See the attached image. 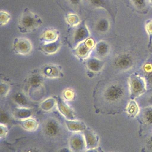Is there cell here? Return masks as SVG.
Listing matches in <instances>:
<instances>
[{
    "mask_svg": "<svg viewBox=\"0 0 152 152\" xmlns=\"http://www.w3.org/2000/svg\"><path fill=\"white\" fill-rule=\"evenodd\" d=\"M42 24L40 16L26 8L18 23V29L22 33H27L37 29Z\"/></svg>",
    "mask_w": 152,
    "mask_h": 152,
    "instance_id": "cell-1",
    "label": "cell"
},
{
    "mask_svg": "<svg viewBox=\"0 0 152 152\" xmlns=\"http://www.w3.org/2000/svg\"><path fill=\"white\" fill-rule=\"evenodd\" d=\"M128 87L130 99H135L147 91V85L144 77L133 73L128 78Z\"/></svg>",
    "mask_w": 152,
    "mask_h": 152,
    "instance_id": "cell-2",
    "label": "cell"
},
{
    "mask_svg": "<svg viewBox=\"0 0 152 152\" xmlns=\"http://www.w3.org/2000/svg\"><path fill=\"white\" fill-rule=\"evenodd\" d=\"M125 91V88L122 84L112 83L104 88L103 93V97L106 102L109 103L117 102L124 97Z\"/></svg>",
    "mask_w": 152,
    "mask_h": 152,
    "instance_id": "cell-3",
    "label": "cell"
},
{
    "mask_svg": "<svg viewBox=\"0 0 152 152\" xmlns=\"http://www.w3.org/2000/svg\"><path fill=\"white\" fill-rule=\"evenodd\" d=\"M70 43L72 48H75L80 43L90 37V33L84 21H81L78 25L74 26Z\"/></svg>",
    "mask_w": 152,
    "mask_h": 152,
    "instance_id": "cell-4",
    "label": "cell"
},
{
    "mask_svg": "<svg viewBox=\"0 0 152 152\" xmlns=\"http://www.w3.org/2000/svg\"><path fill=\"white\" fill-rule=\"evenodd\" d=\"M95 43L93 39L89 37L80 43L74 49V54L80 59H86L88 57L90 52L93 50Z\"/></svg>",
    "mask_w": 152,
    "mask_h": 152,
    "instance_id": "cell-5",
    "label": "cell"
},
{
    "mask_svg": "<svg viewBox=\"0 0 152 152\" xmlns=\"http://www.w3.org/2000/svg\"><path fill=\"white\" fill-rule=\"evenodd\" d=\"M134 64L133 58L128 53L121 54L113 61V65L115 68L121 71H127L131 68Z\"/></svg>",
    "mask_w": 152,
    "mask_h": 152,
    "instance_id": "cell-6",
    "label": "cell"
},
{
    "mask_svg": "<svg viewBox=\"0 0 152 152\" xmlns=\"http://www.w3.org/2000/svg\"><path fill=\"white\" fill-rule=\"evenodd\" d=\"M13 49L17 53L27 55L32 49V44L25 37H17L14 40Z\"/></svg>",
    "mask_w": 152,
    "mask_h": 152,
    "instance_id": "cell-7",
    "label": "cell"
},
{
    "mask_svg": "<svg viewBox=\"0 0 152 152\" xmlns=\"http://www.w3.org/2000/svg\"><path fill=\"white\" fill-rule=\"evenodd\" d=\"M61 129V124L55 118L48 119L44 124L43 132L46 135L49 137L57 136Z\"/></svg>",
    "mask_w": 152,
    "mask_h": 152,
    "instance_id": "cell-8",
    "label": "cell"
},
{
    "mask_svg": "<svg viewBox=\"0 0 152 152\" xmlns=\"http://www.w3.org/2000/svg\"><path fill=\"white\" fill-rule=\"evenodd\" d=\"M69 146L71 151H81L86 148V141L83 134L74 132L69 140Z\"/></svg>",
    "mask_w": 152,
    "mask_h": 152,
    "instance_id": "cell-9",
    "label": "cell"
},
{
    "mask_svg": "<svg viewBox=\"0 0 152 152\" xmlns=\"http://www.w3.org/2000/svg\"><path fill=\"white\" fill-rule=\"evenodd\" d=\"M83 132L86 141V149L92 150L97 148L99 142V138L97 135L88 128L84 129Z\"/></svg>",
    "mask_w": 152,
    "mask_h": 152,
    "instance_id": "cell-10",
    "label": "cell"
},
{
    "mask_svg": "<svg viewBox=\"0 0 152 152\" xmlns=\"http://www.w3.org/2000/svg\"><path fill=\"white\" fill-rule=\"evenodd\" d=\"M45 77L54 78L62 77L63 74L61 68L53 64H47L42 67L40 71Z\"/></svg>",
    "mask_w": 152,
    "mask_h": 152,
    "instance_id": "cell-11",
    "label": "cell"
},
{
    "mask_svg": "<svg viewBox=\"0 0 152 152\" xmlns=\"http://www.w3.org/2000/svg\"><path fill=\"white\" fill-rule=\"evenodd\" d=\"M56 105L60 113L66 119H75V114L72 109L68 104L66 102L58 97L56 99Z\"/></svg>",
    "mask_w": 152,
    "mask_h": 152,
    "instance_id": "cell-12",
    "label": "cell"
},
{
    "mask_svg": "<svg viewBox=\"0 0 152 152\" xmlns=\"http://www.w3.org/2000/svg\"><path fill=\"white\" fill-rule=\"evenodd\" d=\"M43 77L40 72H32L26 79V84L31 88L38 89L42 86Z\"/></svg>",
    "mask_w": 152,
    "mask_h": 152,
    "instance_id": "cell-13",
    "label": "cell"
},
{
    "mask_svg": "<svg viewBox=\"0 0 152 152\" xmlns=\"http://www.w3.org/2000/svg\"><path fill=\"white\" fill-rule=\"evenodd\" d=\"M86 65L89 71L98 72L102 69L104 62L97 57H88L86 59Z\"/></svg>",
    "mask_w": 152,
    "mask_h": 152,
    "instance_id": "cell-14",
    "label": "cell"
},
{
    "mask_svg": "<svg viewBox=\"0 0 152 152\" xmlns=\"http://www.w3.org/2000/svg\"><path fill=\"white\" fill-rule=\"evenodd\" d=\"M61 40L58 38L56 40L52 42L43 43L39 46V50L46 54H53L56 53L60 48Z\"/></svg>",
    "mask_w": 152,
    "mask_h": 152,
    "instance_id": "cell-15",
    "label": "cell"
},
{
    "mask_svg": "<svg viewBox=\"0 0 152 152\" xmlns=\"http://www.w3.org/2000/svg\"><path fill=\"white\" fill-rule=\"evenodd\" d=\"M93 49L97 58H102L106 56L109 53L110 45L105 41H100L95 44Z\"/></svg>",
    "mask_w": 152,
    "mask_h": 152,
    "instance_id": "cell-16",
    "label": "cell"
},
{
    "mask_svg": "<svg viewBox=\"0 0 152 152\" xmlns=\"http://www.w3.org/2000/svg\"><path fill=\"white\" fill-rule=\"evenodd\" d=\"M65 124L68 129L73 132H83L87 128L86 125L83 122L75 119H66Z\"/></svg>",
    "mask_w": 152,
    "mask_h": 152,
    "instance_id": "cell-17",
    "label": "cell"
},
{
    "mask_svg": "<svg viewBox=\"0 0 152 152\" xmlns=\"http://www.w3.org/2000/svg\"><path fill=\"white\" fill-rule=\"evenodd\" d=\"M59 38V32L55 28H48L40 36V40L43 43L52 42Z\"/></svg>",
    "mask_w": 152,
    "mask_h": 152,
    "instance_id": "cell-18",
    "label": "cell"
},
{
    "mask_svg": "<svg viewBox=\"0 0 152 152\" xmlns=\"http://www.w3.org/2000/svg\"><path fill=\"white\" fill-rule=\"evenodd\" d=\"M33 114V111L31 109L28 107H20L16 108L13 112V116L18 119L24 120L31 118Z\"/></svg>",
    "mask_w": 152,
    "mask_h": 152,
    "instance_id": "cell-19",
    "label": "cell"
},
{
    "mask_svg": "<svg viewBox=\"0 0 152 152\" xmlns=\"http://www.w3.org/2000/svg\"><path fill=\"white\" fill-rule=\"evenodd\" d=\"M90 4L94 7L103 8L110 13L113 20H115V14L109 3L107 0H89Z\"/></svg>",
    "mask_w": 152,
    "mask_h": 152,
    "instance_id": "cell-20",
    "label": "cell"
},
{
    "mask_svg": "<svg viewBox=\"0 0 152 152\" xmlns=\"http://www.w3.org/2000/svg\"><path fill=\"white\" fill-rule=\"evenodd\" d=\"M95 28L98 32L105 33L110 28V23L107 18L104 17L100 18L96 23Z\"/></svg>",
    "mask_w": 152,
    "mask_h": 152,
    "instance_id": "cell-21",
    "label": "cell"
},
{
    "mask_svg": "<svg viewBox=\"0 0 152 152\" xmlns=\"http://www.w3.org/2000/svg\"><path fill=\"white\" fill-rule=\"evenodd\" d=\"M126 111L127 114L130 117H132V118L135 117L140 112V109L135 99H130L126 106Z\"/></svg>",
    "mask_w": 152,
    "mask_h": 152,
    "instance_id": "cell-22",
    "label": "cell"
},
{
    "mask_svg": "<svg viewBox=\"0 0 152 152\" xmlns=\"http://www.w3.org/2000/svg\"><path fill=\"white\" fill-rule=\"evenodd\" d=\"M14 101L20 107H28L29 100L27 97L23 93L19 92L16 93L14 96Z\"/></svg>",
    "mask_w": 152,
    "mask_h": 152,
    "instance_id": "cell-23",
    "label": "cell"
},
{
    "mask_svg": "<svg viewBox=\"0 0 152 152\" xmlns=\"http://www.w3.org/2000/svg\"><path fill=\"white\" fill-rule=\"evenodd\" d=\"M21 125L25 129L30 131H35L38 127L37 122L31 118L21 120Z\"/></svg>",
    "mask_w": 152,
    "mask_h": 152,
    "instance_id": "cell-24",
    "label": "cell"
},
{
    "mask_svg": "<svg viewBox=\"0 0 152 152\" xmlns=\"http://www.w3.org/2000/svg\"><path fill=\"white\" fill-rule=\"evenodd\" d=\"M143 71L145 73V80L147 85L149 84L152 86V62H147L143 65Z\"/></svg>",
    "mask_w": 152,
    "mask_h": 152,
    "instance_id": "cell-25",
    "label": "cell"
},
{
    "mask_svg": "<svg viewBox=\"0 0 152 152\" xmlns=\"http://www.w3.org/2000/svg\"><path fill=\"white\" fill-rule=\"evenodd\" d=\"M56 104V100L52 97H50L43 101L40 104V107L42 110L48 112L52 110L55 107Z\"/></svg>",
    "mask_w": 152,
    "mask_h": 152,
    "instance_id": "cell-26",
    "label": "cell"
},
{
    "mask_svg": "<svg viewBox=\"0 0 152 152\" xmlns=\"http://www.w3.org/2000/svg\"><path fill=\"white\" fill-rule=\"evenodd\" d=\"M141 114L143 121L148 124L152 125V106L144 107Z\"/></svg>",
    "mask_w": 152,
    "mask_h": 152,
    "instance_id": "cell-27",
    "label": "cell"
},
{
    "mask_svg": "<svg viewBox=\"0 0 152 152\" xmlns=\"http://www.w3.org/2000/svg\"><path fill=\"white\" fill-rule=\"evenodd\" d=\"M66 20L67 23L71 26H75L80 23L78 15L75 14H68L66 16Z\"/></svg>",
    "mask_w": 152,
    "mask_h": 152,
    "instance_id": "cell-28",
    "label": "cell"
},
{
    "mask_svg": "<svg viewBox=\"0 0 152 152\" xmlns=\"http://www.w3.org/2000/svg\"><path fill=\"white\" fill-rule=\"evenodd\" d=\"M11 19L10 14L4 11H0V25L4 26L7 24Z\"/></svg>",
    "mask_w": 152,
    "mask_h": 152,
    "instance_id": "cell-29",
    "label": "cell"
},
{
    "mask_svg": "<svg viewBox=\"0 0 152 152\" xmlns=\"http://www.w3.org/2000/svg\"><path fill=\"white\" fill-rule=\"evenodd\" d=\"M10 122V117L8 113L4 111H0V124L7 126Z\"/></svg>",
    "mask_w": 152,
    "mask_h": 152,
    "instance_id": "cell-30",
    "label": "cell"
},
{
    "mask_svg": "<svg viewBox=\"0 0 152 152\" xmlns=\"http://www.w3.org/2000/svg\"><path fill=\"white\" fill-rule=\"evenodd\" d=\"M10 91V86L5 83L0 82V97L6 96Z\"/></svg>",
    "mask_w": 152,
    "mask_h": 152,
    "instance_id": "cell-31",
    "label": "cell"
},
{
    "mask_svg": "<svg viewBox=\"0 0 152 152\" xmlns=\"http://www.w3.org/2000/svg\"><path fill=\"white\" fill-rule=\"evenodd\" d=\"M133 5L138 10H143L146 7V0H131Z\"/></svg>",
    "mask_w": 152,
    "mask_h": 152,
    "instance_id": "cell-32",
    "label": "cell"
},
{
    "mask_svg": "<svg viewBox=\"0 0 152 152\" xmlns=\"http://www.w3.org/2000/svg\"><path fill=\"white\" fill-rule=\"evenodd\" d=\"M145 30L149 38V46L152 42V20L148 21L145 26Z\"/></svg>",
    "mask_w": 152,
    "mask_h": 152,
    "instance_id": "cell-33",
    "label": "cell"
},
{
    "mask_svg": "<svg viewBox=\"0 0 152 152\" xmlns=\"http://www.w3.org/2000/svg\"><path fill=\"white\" fill-rule=\"evenodd\" d=\"M64 97L65 100H71L74 97V92L71 89H66L64 91Z\"/></svg>",
    "mask_w": 152,
    "mask_h": 152,
    "instance_id": "cell-34",
    "label": "cell"
},
{
    "mask_svg": "<svg viewBox=\"0 0 152 152\" xmlns=\"http://www.w3.org/2000/svg\"><path fill=\"white\" fill-rule=\"evenodd\" d=\"M8 132L7 126L0 124V138L5 137Z\"/></svg>",
    "mask_w": 152,
    "mask_h": 152,
    "instance_id": "cell-35",
    "label": "cell"
},
{
    "mask_svg": "<svg viewBox=\"0 0 152 152\" xmlns=\"http://www.w3.org/2000/svg\"><path fill=\"white\" fill-rule=\"evenodd\" d=\"M70 4L73 5H78L81 4L82 0H68Z\"/></svg>",
    "mask_w": 152,
    "mask_h": 152,
    "instance_id": "cell-36",
    "label": "cell"
},
{
    "mask_svg": "<svg viewBox=\"0 0 152 152\" xmlns=\"http://www.w3.org/2000/svg\"><path fill=\"white\" fill-rule=\"evenodd\" d=\"M147 102H148V103L150 105V106H152V96H151L150 97H148V100H147Z\"/></svg>",
    "mask_w": 152,
    "mask_h": 152,
    "instance_id": "cell-37",
    "label": "cell"
},
{
    "mask_svg": "<svg viewBox=\"0 0 152 152\" xmlns=\"http://www.w3.org/2000/svg\"><path fill=\"white\" fill-rule=\"evenodd\" d=\"M150 3H151V4L152 5V0H150Z\"/></svg>",
    "mask_w": 152,
    "mask_h": 152,
    "instance_id": "cell-38",
    "label": "cell"
}]
</instances>
